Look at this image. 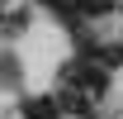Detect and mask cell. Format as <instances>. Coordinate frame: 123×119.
<instances>
[{
  "instance_id": "1",
  "label": "cell",
  "mask_w": 123,
  "mask_h": 119,
  "mask_svg": "<svg viewBox=\"0 0 123 119\" xmlns=\"http://www.w3.org/2000/svg\"><path fill=\"white\" fill-rule=\"evenodd\" d=\"M24 119H62V100L57 95H29L24 100Z\"/></svg>"
}]
</instances>
